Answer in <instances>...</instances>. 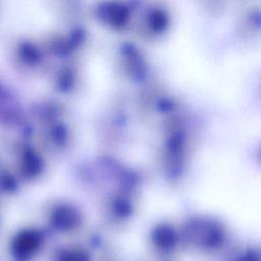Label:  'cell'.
I'll return each instance as SVG.
<instances>
[{
  "label": "cell",
  "instance_id": "cell-1",
  "mask_svg": "<svg viewBox=\"0 0 261 261\" xmlns=\"http://www.w3.org/2000/svg\"><path fill=\"white\" fill-rule=\"evenodd\" d=\"M20 52H21V56L22 58L27 61V62H34L35 60L38 59L39 57V54H38V51L32 47L31 45L29 44H24L21 46V49H20Z\"/></svg>",
  "mask_w": 261,
  "mask_h": 261
}]
</instances>
